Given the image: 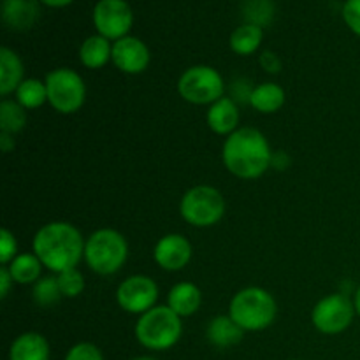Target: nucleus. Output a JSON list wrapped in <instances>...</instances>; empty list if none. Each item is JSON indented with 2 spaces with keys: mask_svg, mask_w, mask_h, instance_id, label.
<instances>
[{
  "mask_svg": "<svg viewBox=\"0 0 360 360\" xmlns=\"http://www.w3.org/2000/svg\"><path fill=\"white\" fill-rule=\"evenodd\" d=\"M221 158L229 172L241 179L260 178L273 165L266 136L252 127L238 129L225 139Z\"/></svg>",
  "mask_w": 360,
  "mask_h": 360,
  "instance_id": "1",
  "label": "nucleus"
},
{
  "mask_svg": "<svg viewBox=\"0 0 360 360\" xmlns=\"http://www.w3.org/2000/svg\"><path fill=\"white\" fill-rule=\"evenodd\" d=\"M83 236L67 221H51L39 229L34 238V253L53 273L74 269L84 257Z\"/></svg>",
  "mask_w": 360,
  "mask_h": 360,
  "instance_id": "2",
  "label": "nucleus"
},
{
  "mask_svg": "<svg viewBox=\"0 0 360 360\" xmlns=\"http://www.w3.org/2000/svg\"><path fill=\"white\" fill-rule=\"evenodd\" d=\"M276 301L267 290L248 287L239 290L229 306V316L243 330H264L276 319Z\"/></svg>",
  "mask_w": 360,
  "mask_h": 360,
  "instance_id": "3",
  "label": "nucleus"
},
{
  "mask_svg": "<svg viewBox=\"0 0 360 360\" xmlns=\"http://www.w3.org/2000/svg\"><path fill=\"white\" fill-rule=\"evenodd\" d=\"M183 333L181 316L169 306H155L141 315L136 323V338L144 348L164 352L174 347Z\"/></svg>",
  "mask_w": 360,
  "mask_h": 360,
  "instance_id": "4",
  "label": "nucleus"
},
{
  "mask_svg": "<svg viewBox=\"0 0 360 360\" xmlns=\"http://www.w3.org/2000/svg\"><path fill=\"white\" fill-rule=\"evenodd\" d=\"M129 257V245L120 232L101 229L86 239L84 260L94 273L108 276L123 267Z\"/></svg>",
  "mask_w": 360,
  "mask_h": 360,
  "instance_id": "5",
  "label": "nucleus"
},
{
  "mask_svg": "<svg viewBox=\"0 0 360 360\" xmlns=\"http://www.w3.org/2000/svg\"><path fill=\"white\" fill-rule=\"evenodd\" d=\"M179 211L193 227H211L224 218L225 199L213 186H193L183 195Z\"/></svg>",
  "mask_w": 360,
  "mask_h": 360,
  "instance_id": "6",
  "label": "nucleus"
},
{
  "mask_svg": "<svg viewBox=\"0 0 360 360\" xmlns=\"http://www.w3.org/2000/svg\"><path fill=\"white\" fill-rule=\"evenodd\" d=\"M44 83L48 90V102L53 109L62 115H72L83 108L86 101V86L77 72L67 67L55 69L46 76Z\"/></svg>",
  "mask_w": 360,
  "mask_h": 360,
  "instance_id": "7",
  "label": "nucleus"
},
{
  "mask_svg": "<svg viewBox=\"0 0 360 360\" xmlns=\"http://www.w3.org/2000/svg\"><path fill=\"white\" fill-rule=\"evenodd\" d=\"M225 83L220 72L210 65H193L181 74L178 91L192 104H214L224 97Z\"/></svg>",
  "mask_w": 360,
  "mask_h": 360,
  "instance_id": "8",
  "label": "nucleus"
},
{
  "mask_svg": "<svg viewBox=\"0 0 360 360\" xmlns=\"http://www.w3.org/2000/svg\"><path fill=\"white\" fill-rule=\"evenodd\" d=\"M355 304L345 294H333L316 302L313 308V326L323 334H340L352 326Z\"/></svg>",
  "mask_w": 360,
  "mask_h": 360,
  "instance_id": "9",
  "label": "nucleus"
},
{
  "mask_svg": "<svg viewBox=\"0 0 360 360\" xmlns=\"http://www.w3.org/2000/svg\"><path fill=\"white\" fill-rule=\"evenodd\" d=\"M134 14L125 0H98L94 7V25L98 35L109 41L127 37L132 28Z\"/></svg>",
  "mask_w": 360,
  "mask_h": 360,
  "instance_id": "10",
  "label": "nucleus"
},
{
  "mask_svg": "<svg viewBox=\"0 0 360 360\" xmlns=\"http://www.w3.org/2000/svg\"><path fill=\"white\" fill-rule=\"evenodd\" d=\"M157 299V283L150 276H143V274L127 278L116 290V301L120 308L127 313H136V315H144L151 308H155Z\"/></svg>",
  "mask_w": 360,
  "mask_h": 360,
  "instance_id": "11",
  "label": "nucleus"
},
{
  "mask_svg": "<svg viewBox=\"0 0 360 360\" xmlns=\"http://www.w3.org/2000/svg\"><path fill=\"white\" fill-rule=\"evenodd\" d=\"M112 63L125 74H141L150 65V49L141 39L127 35L112 44Z\"/></svg>",
  "mask_w": 360,
  "mask_h": 360,
  "instance_id": "12",
  "label": "nucleus"
},
{
  "mask_svg": "<svg viewBox=\"0 0 360 360\" xmlns=\"http://www.w3.org/2000/svg\"><path fill=\"white\" fill-rule=\"evenodd\" d=\"M153 257L162 269L179 271L192 259V245L181 234H167L155 245Z\"/></svg>",
  "mask_w": 360,
  "mask_h": 360,
  "instance_id": "13",
  "label": "nucleus"
},
{
  "mask_svg": "<svg viewBox=\"0 0 360 360\" xmlns=\"http://www.w3.org/2000/svg\"><path fill=\"white\" fill-rule=\"evenodd\" d=\"M37 0H4L2 20L13 30H28L39 20Z\"/></svg>",
  "mask_w": 360,
  "mask_h": 360,
  "instance_id": "14",
  "label": "nucleus"
},
{
  "mask_svg": "<svg viewBox=\"0 0 360 360\" xmlns=\"http://www.w3.org/2000/svg\"><path fill=\"white\" fill-rule=\"evenodd\" d=\"M207 125L214 134L225 136L238 130L239 125V109L231 97H221L207 109Z\"/></svg>",
  "mask_w": 360,
  "mask_h": 360,
  "instance_id": "15",
  "label": "nucleus"
},
{
  "mask_svg": "<svg viewBox=\"0 0 360 360\" xmlns=\"http://www.w3.org/2000/svg\"><path fill=\"white\" fill-rule=\"evenodd\" d=\"M9 360H49V345L39 333H25L13 341Z\"/></svg>",
  "mask_w": 360,
  "mask_h": 360,
  "instance_id": "16",
  "label": "nucleus"
},
{
  "mask_svg": "<svg viewBox=\"0 0 360 360\" xmlns=\"http://www.w3.org/2000/svg\"><path fill=\"white\" fill-rule=\"evenodd\" d=\"M169 308L178 316H190L200 308L202 302V294L197 288V285L183 281V283L174 285L169 292Z\"/></svg>",
  "mask_w": 360,
  "mask_h": 360,
  "instance_id": "17",
  "label": "nucleus"
},
{
  "mask_svg": "<svg viewBox=\"0 0 360 360\" xmlns=\"http://www.w3.org/2000/svg\"><path fill=\"white\" fill-rule=\"evenodd\" d=\"M23 83V62L11 48L0 49V95L7 97Z\"/></svg>",
  "mask_w": 360,
  "mask_h": 360,
  "instance_id": "18",
  "label": "nucleus"
},
{
  "mask_svg": "<svg viewBox=\"0 0 360 360\" xmlns=\"http://www.w3.org/2000/svg\"><path fill=\"white\" fill-rule=\"evenodd\" d=\"M245 330L231 319V316L220 315L211 320L207 326V340L218 348H231L243 340Z\"/></svg>",
  "mask_w": 360,
  "mask_h": 360,
  "instance_id": "19",
  "label": "nucleus"
},
{
  "mask_svg": "<svg viewBox=\"0 0 360 360\" xmlns=\"http://www.w3.org/2000/svg\"><path fill=\"white\" fill-rule=\"evenodd\" d=\"M112 58V46L102 35H91L81 44L79 60L88 69H101Z\"/></svg>",
  "mask_w": 360,
  "mask_h": 360,
  "instance_id": "20",
  "label": "nucleus"
},
{
  "mask_svg": "<svg viewBox=\"0 0 360 360\" xmlns=\"http://www.w3.org/2000/svg\"><path fill=\"white\" fill-rule=\"evenodd\" d=\"M250 104L260 112H276L285 104V90L274 83H262L250 91Z\"/></svg>",
  "mask_w": 360,
  "mask_h": 360,
  "instance_id": "21",
  "label": "nucleus"
},
{
  "mask_svg": "<svg viewBox=\"0 0 360 360\" xmlns=\"http://www.w3.org/2000/svg\"><path fill=\"white\" fill-rule=\"evenodd\" d=\"M7 269H9L14 283H37L41 280L42 262L35 253H21L7 266Z\"/></svg>",
  "mask_w": 360,
  "mask_h": 360,
  "instance_id": "22",
  "label": "nucleus"
},
{
  "mask_svg": "<svg viewBox=\"0 0 360 360\" xmlns=\"http://www.w3.org/2000/svg\"><path fill=\"white\" fill-rule=\"evenodd\" d=\"M264 30L262 27H257L252 23H243L231 34V49L236 55L248 56L259 49L262 44Z\"/></svg>",
  "mask_w": 360,
  "mask_h": 360,
  "instance_id": "23",
  "label": "nucleus"
},
{
  "mask_svg": "<svg viewBox=\"0 0 360 360\" xmlns=\"http://www.w3.org/2000/svg\"><path fill=\"white\" fill-rule=\"evenodd\" d=\"M27 125V109L14 101L0 102V130L6 134H18Z\"/></svg>",
  "mask_w": 360,
  "mask_h": 360,
  "instance_id": "24",
  "label": "nucleus"
},
{
  "mask_svg": "<svg viewBox=\"0 0 360 360\" xmlns=\"http://www.w3.org/2000/svg\"><path fill=\"white\" fill-rule=\"evenodd\" d=\"M48 101V90L46 83L35 77L23 79V83L16 90V102H20L25 109H37Z\"/></svg>",
  "mask_w": 360,
  "mask_h": 360,
  "instance_id": "25",
  "label": "nucleus"
},
{
  "mask_svg": "<svg viewBox=\"0 0 360 360\" xmlns=\"http://www.w3.org/2000/svg\"><path fill=\"white\" fill-rule=\"evenodd\" d=\"M243 16L246 23L266 27L273 21L274 4L273 0H245L243 2Z\"/></svg>",
  "mask_w": 360,
  "mask_h": 360,
  "instance_id": "26",
  "label": "nucleus"
},
{
  "mask_svg": "<svg viewBox=\"0 0 360 360\" xmlns=\"http://www.w3.org/2000/svg\"><path fill=\"white\" fill-rule=\"evenodd\" d=\"M34 301L35 304L41 306V308H49V306L56 304L60 299L63 297L62 292H60L58 281L53 276H44L34 285Z\"/></svg>",
  "mask_w": 360,
  "mask_h": 360,
  "instance_id": "27",
  "label": "nucleus"
},
{
  "mask_svg": "<svg viewBox=\"0 0 360 360\" xmlns=\"http://www.w3.org/2000/svg\"><path fill=\"white\" fill-rule=\"evenodd\" d=\"M56 281H58L60 292H62L63 297H77L84 290V278L76 267L60 273L56 276Z\"/></svg>",
  "mask_w": 360,
  "mask_h": 360,
  "instance_id": "28",
  "label": "nucleus"
},
{
  "mask_svg": "<svg viewBox=\"0 0 360 360\" xmlns=\"http://www.w3.org/2000/svg\"><path fill=\"white\" fill-rule=\"evenodd\" d=\"M65 360H104L102 352L94 343H77L67 352Z\"/></svg>",
  "mask_w": 360,
  "mask_h": 360,
  "instance_id": "29",
  "label": "nucleus"
},
{
  "mask_svg": "<svg viewBox=\"0 0 360 360\" xmlns=\"http://www.w3.org/2000/svg\"><path fill=\"white\" fill-rule=\"evenodd\" d=\"M16 252V238H14L13 232L4 229V231L0 232V262H2V266H9V264L18 257Z\"/></svg>",
  "mask_w": 360,
  "mask_h": 360,
  "instance_id": "30",
  "label": "nucleus"
},
{
  "mask_svg": "<svg viewBox=\"0 0 360 360\" xmlns=\"http://www.w3.org/2000/svg\"><path fill=\"white\" fill-rule=\"evenodd\" d=\"M343 20L347 27L360 37V0H347L345 2Z\"/></svg>",
  "mask_w": 360,
  "mask_h": 360,
  "instance_id": "31",
  "label": "nucleus"
},
{
  "mask_svg": "<svg viewBox=\"0 0 360 360\" xmlns=\"http://www.w3.org/2000/svg\"><path fill=\"white\" fill-rule=\"evenodd\" d=\"M260 63H262L264 69L269 70V72H278V70L281 69L280 58H278L273 51H264V55L260 56Z\"/></svg>",
  "mask_w": 360,
  "mask_h": 360,
  "instance_id": "32",
  "label": "nucleus"
},
{
  "mask_svg": "<svg viewBox=\"0 0 360 360\" xmlns=\"http://www.w3.org/2000/svg\"><path fill=\"white\" fill-rule=\"evenodd\" d=\"M13 283H14L13 276H11L7 266L0 267V297L2 299L7 297V294H9V290H11V285Z\"/></svg>",
  "mask_w": 360,
  "mask_h": 360,
  "instance_id": "33",
  "label": "nucleus"
},
{
  "mask_svg": "<svg viewBox=\"0 0 360 360\" xmlns=\"http://www.w3.org/2000/svg\"><path fill=\"white\" fill-rule=\"evenodd\" d=\"M0 148H2L4 153H9L14 148V139L11 137V134L0 132Z\"/></svg>",
  "mask_w": 360,
  "mask_h": 360,
  "instance_id": "34",
  "label": "nucleus"
},
{
  "mask_svg": "<svg viewBox=\"0 0 360 360\" xmlns=\"http://www.w3.org/2000/svg\"><path fill=\"white\" fill-rule=\"evenodd\" d=\"M39 2H42L48 7H65L72 4V0H39Z\"/></svg>",
  "mask_w": 360,
  "mask_h": 360,
  "instance_id": "35",
  "label": "nucleus"
},
{
  "mask_svg": "<svg viewBox=\"0 0 360 360\" xmlns=\"http://www.w3.org/2000/svg\"><path fill=\"white\" fill-rule=\"evenodd\" d=\"M354 304H355V311H357V315L360 316V287L357 288V292H355Z\"/></svg>",
  "mask_w": 360,
  "mask_h": 360,
  "instance_id": "36",
  "label": "nucleus"
},
{
  "mask_svg": "<svg viewBox=\"0 0 360 360\" xmlns=\"http://www.w3.org/2000/svg\"><path fill=\"white\" fill-rule=\"evenodd\" d=\"M132 360H157V359H151V357H137V359H132Z\"/></svg>",
  "mask_w": 360,
  "mask_h": 360,
  "instance_id": "37",
  "label": "nucleus"
}]
</instances>
